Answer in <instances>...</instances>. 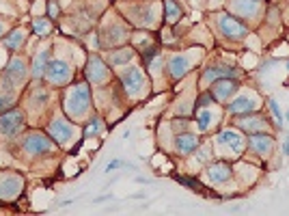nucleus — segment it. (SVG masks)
Segmentation results:
<instances>
[{"label":"nucleus","mask_w":289,"mask_h":216,"mask_svg":"<svg viewBox=\"0 0 289 216\" xmlns=\"http://www.w3.org/2000/svg\"><path fill=\"white\" fill-rule=\"evenodd\" d=\"M89 108V89L85 84H76L67 97V111L69 115H82Z\"/></svg>","instance_id":"1"},{"label":"nucleus","mask_w":289,"mask_h":216,"mask_svg":"<svg viewBox=\"0 0 289 216\" xmlns=\"http://www.w3.org/2000/svg\"><path fill=\"white\" fill-rule=\"evenodd\" d=\"M24 126V117L20 111H5L0 115V132L7 136H15L20 132V128Z\"/></svg>","instance_id":"2"},{"label":"nucleus","mask_w":289,"mask_h":216,"mask_svg":"<svg viewBox=\"0 0 289 216\" xmlns=\"http://www.w3.org/2000/svg\"><path fill=\"white\" fill-rule=\"evenodd\" d=\"M45 76H48V80L54 82V84H65V82H69L71 72L63 61H52L48 65V69H45Z\"/></svg>","instance_id":"3"},{"label":"nucleus","mask_w":289,"mask_h":216,"mask_svg":"<svg viewBox=\"0 0 289 216\" xmlns=\"http://www.w3.org/2000/svg\"><path fill=\"white\" fill-rule=\"evenodd\" d=\"M220 28H223V33L227 37H231V39H240V37L246 35V26L235 20L233 15H223V18H220Z\"/></svg>","instance_id":"4"},{"label":"nucleus","mask_w":289,"mask_h":216,"mask_svg":"<svg viewBox=\"0 0 289 216\" xmlns=\"http://www.w3.org/2000/svg\"><path fill=\"white\" fill-rule=\"evenodd\" d=\"M24 147L30 153H45L52 149V143H50V138L43 134H30L24 141Z\"/></svg>","instance_id":"5"},{"label":"nucleus","mask_w":289,"mask_h":216,"mask_svg":"<svg viewBox=\"0 0 289 216\" xmlns=\"http://www.w3.org/2000/svg\"><path fill=\"white\" fill-rule=\"evenodd\" d=\"M235 89H238V82H235V80H229V78L216 80L214 89H211V95H214V99H218V102H225V99L231 97V93Z\"/></svg>","instance_id":"6"},{"label":"nucleus","mask_w":289,"mask_h":216,"mask_svg":"<svg viewBox=\"0 0 289 216\" xmlns=\"http://www.w3.org/2000/svg\"><path fill=\"white\" fill-rule=\"evenodd\" d=\"M231 76H240V72L235 67H223V65H214V67H207L203 74V82H211V78L220 80V78H231Z\"/></svg>","instance_id":"7"},{"label":"nucleus","mask_w":289,"mask_h":216,"mask_svg":"<svg viewBox=\"0 0 289 216\" xmlns=\"http://www.w3.org/2000/svg\"><path fill=\"white\" fill-rule=\"evenodd\" d=\"M248 145L253 147V151L261 153V156H265L268 151H272V138L268 134H261V132H255L253 136H248Z\"/></svg>","instance_id":"8"},{"label":"nucleus","mask_w":289,"mask_h":216,"mask_svg":"<svg viewBox=\"0 0 289 216\" xmlns=\"http://www.w3.org/2000/svg\"><path fill=\"white\" fill-rule=\"evenodd\" d=\"M5 74L9 76L13 82H22V80H24V76H26L24 61H22V59H11V63L7 65V69H5Z\"/></svg>","instance_id":"9"},{"label":"nucleus","mask_w":289,"mask_h":216,"mask_svg":"<svg viewBox=\"0 0 289 216\" xmlns=\"http://www.w3.org/2000/svg\"><path fill=\"white\" fill-rule=\"evenodd\" d=\"M50 134L54 136L58 143H65L67 138L74 134V130H71V126H67L63 119H56V121H52V126H50Z\"/></svg>","instance_id":"10"},{"label":"nucleus","mask_w":289,"mask_h":216,"mask_svg":"<svg viewBox=\"0 0 289 216\" xmlns=\"http://www.w3.org/2000/svg\"><path fill=\"white\" fill-rule=\"evenodd\" d=\"M142 74L138 72V69H127V74L123 76V84H125V89L130 91V93H136V91H140L142 89Z\"/></svg>","instance_id":"11"},{"label":"nucleus","mask_w":289,"mask_h":216,"mask_svg":"<svg viewBox=\"0 0 289 216\" xmlns=\"http://www.w3.org/2000/svg\"><path fill=\"white\" fill-rule=\"evenodd\" d=\"M196 145H199V136L196 134H179L177 138H175V147H177L181 153L194 151Z\"/></svg>","instance_id":"12"},{"label":"nucleus","mask_w":289,"mask_h":216,"mask_svg":"<svg viewBox=\"0 0 289 216\" xmlns=\"http://www.w3.org/2000/svg\"><path fill=\"white\" fill-rule=\"evenodd\" d=\"M207 175H209L211 182H227L231 177V167H227V165H223V162H218V165L209 167Z\"/></svg>","instance_id":"13"},{"label":"nucleus","mask_w":289,"mask_h":216,"mask_svg":"<svg viewBox=\"0 0 289 216\" xmlns=\"http://www.w3.org/2000/svg\"><path fill=\"white\" fill-rule=\"evenodd\" d=\"M48 59H50V52L48 50H43V52H39V54H37V57H35V65H33V76H35V78L37 80H39L41 78V76L45 74V69H48Z\"/></svg>","instance_id":"14"},{"label":"nucleus","mask_w":289,"mask_h":216,"mask_svg":"<svg viewBox=\"0 0 289 216\" xmlns=\"http://www.w3.org/2000/svg\"><path fill=\"white\" fill-rule=\"evenodd\" d=\"M89 80H93V82H102L106 78V65H102V61L100 59H93L91 61V65H89Z\"/></svg>","instance_id":"15"},{"label":"nucleus","mask_w":289,"mask_h":216,"mask_svg":"<svg viewBox=\"0 0 289 216\" xmlns=\"http://www.w3.org/2000/svg\"><path fill=\"white\" fill-rule=\"evenodd\" d=\"M24 41H26V30H24V28H18V30H13L11 35H7L5 45H7L9 50H18Z\"/></svg>","instance_id":"16"},{"label":"nucleus","mask_w":289,"mask_h":216,"mask_svg":"<svg viewBox=\"0 0 289 216\" xmlns=\"http://www.w3.org/2000/svg\"><path fill=\"white\" fill-rule=\"evenodd\" d=\"M218 143H223V145H229V147H233L235 151H240L242 149V138L240 134H235V132H220L218 134Z\"/></svg>","instance_id":"17"},{"label":"nucleus","mask_w":289,"mask_h":216,"mask_svg":"<svg viewBox=\"0 0 289 216\" xmlns=\"http://www.w3.org/2000/svg\"><path fill=\"white\" fill-rule=\"evenodd\" d=\"M186 69H188V59L175 57L171 61V74H173V78H181V76L186 74Z\"/></svg>","instance_id":"18"},{"label":"nucleus","mask_w":289,"mask_h":216,"mask_svg":"<svg viewBox=\"0 0 289 216\" xmlns=\"http://www.w3.org/2000/svg\"><path fill=\"white\" fill-rule=\"evenodd\" d=\"M255 108V99L250 97H238L235 102L231 104V113H242V111H250Z\"/></svg>","instance_id":"19"},{"label":"nucleus","mask_w":289,"mask_h":216,"mask_svg":"<svg viewBox=\"0 0 289 216\" xmlns=\"http://www.w3.org/2000/svg\"><path fill=\"white\" fill-rule=\"evenodd\" d=\"M164 5H166V20L175 22L181 15V7L175 3V0H164Z\"/></svg>","instance_id":"20"},{"label":"nucleus","mask_w":289,"mask_h":216,"mask_svg":"<svg viewBox=\"0 0 289 216\" xmlns=\"http://www.w3.org/2000/svg\"><path fill=\"white\" fill-rule=\"evenodd\" d=\"M33 28H35V33H37V35H48V33H50V22H48V20L37 18V20L33 22Z\"/></svg>","instance_id":"21"},{"label":"nucleus","mask_w":289,"mask_h":216,"mask_svg":"<svg viewBox=\"0 0 289 216\" xmlns=\"http://www.w3.org/2000/svg\"><path fill=\"white\" fill-rule=\"evenodd\" d=\"M130 59H132V52H130V50H123V52L112 54V57H110V63H112V65H119V63H123V61H130Z\"/></svg>","instance_id":"22"},{"label":"nucleus","mask_w":289,"mask_h":216,"mask_svg":"<svg viewBox=\"0 0 289 216\" xmlns=\"http://www.w3.org/2000/svg\"><path fill=\"white\" fill-rule=\"evenodd\" d=\"M209 121H211V113L209 111H203L201 117H199V130H207Z\"/></svg>","instance_id":"23"},{"label":"nucleus","mask_w":289,"mask_h":216,"mask_svg":"<svg viewBox=\"0 0 289 216\" xmlns=\"http://www.w3.org/2000/svg\"><path fill=\"white\" fill-rule=\"evenodd\" d=\"M100 128H102V121H100V117H93V121H91V123H89V128H87V136H89V134L100 132Z\"/></svg>","instance_id":"24"},{"label":"nucleus","mask_w":289,"mask_h":216,"mask_svg":"<svg viewBox=\"0 0 289 216\" xmlns=\"http://www.w3.org/2000/svg\"><path fill=\"white\" fill-rule=\"evenodd\" d=\"M270 108H272V113H274V117L278 123H283V113H280V108L276 104V99H270Z\"/></svg>","instance_id":"25"},{"label":"nucleus","mask_w":289,"mask_h":216,"mask_svg":"<svg viewBox=\"0 0 289 216\" xmlns=\"http://www.w3.org/2000/svg\"><path fill=\"white\" fill-rule=\"evenodd\" d=\"M13 106V97L11 95H0V111H7V108Z\"/></svg>","instance_id":"26"},{"label":"nucleus","mask_w":289,"mask_h":216,"mask_svg":"<svg viewBox=\"0 0 289 216\" xmlns=\"http://www.w3.org/2000/svg\"><path fill=\"white\" fill-rule=\"evenodd\" d=\"M214 102V95L211 93H203L201 97H199V102H196V106H207V104H211Z\"/></svg>","instance_id":"27"},{"label":"nucleus","mask_w":289,"mask_h":216,"mask_svg":"<svg viewBox=\"0 0 289 216\" xmlns=\"http://www.w3.org/2000/svg\"><path fill=\"white\" fill-rule=\"evenodd\" d=\"M121 165H123V162H121V160H112V162H108V165H106V169H104V171H106V173H110V171H117V169H119Z\"/></svg>","instance_id":"28"},{"label":"nucleus","mask_w":289,"mask_h":216,"mask_svg":"<svg viewBox=\"0 0 289 216\" xmlns=\"http://www.w3.org/2000/svg\"><path fill=\"white\" fill-rule=\"evenodd\" d=\"M58 15V7H56V3H50V18H56Z\"/></svg>","instance_id":"29"},{"label":"nucleus","mask_w":289,"mask_h":216,"mask_svg":"<svg viewBox=\"0 0 289 216\" xmlns=\"http://www.w3.org/2000/svg\"><path fill=\"white\" fill-rule=\"evenodd\" d=\"M283 151L289 156V134H287V138H285V143H283Z\"/></svg>","instance_id":"30"},{"label":"nucleus","mask_w":289,"mask_h":216,"mask_svg":"<svg viewBox=\"0 0 289 216\" xmlns=\"http://www.w3.org/2000/svg\"><path fill=\"white\" fill-rule=\"evenodd\" d=\"M285 119H287V121H289V113H287V115H285Z\"/></svg>","instance_id":"31"},{"label":"nucleus","mask_w":289,"mask_h":216,"mask_svg":"<svg viewBox=\"0 0 289 216\" xmlns=\"http://www.w3.org/2000/svg\"><path fill=\"white\" fill-rule=\"evenodd\" d=\"M0 33H3V24H0Z\"/></svg>","instance_id":"32"},{"label":"nucleus","mask_w":289,"mask_h":216,"mask_svg":"<svg viewBox=\"0 0 289 216\" xmlns=\"http://www.w3.org/2000/svg\"><path fill=\"white\" fill-rule=\"evenodd\" d=\"M287 69H289V63H287Z\"/></svg>","instance_id":"33"}]
</instances>
